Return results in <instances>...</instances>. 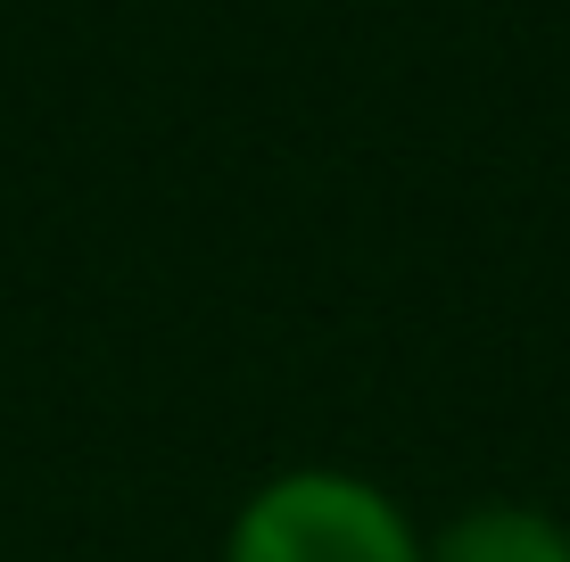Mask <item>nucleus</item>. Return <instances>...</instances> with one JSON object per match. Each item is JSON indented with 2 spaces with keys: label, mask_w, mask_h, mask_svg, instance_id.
Returning a JSON list of instances; mask_svg holds the SVG:
<instances>
[{
  "label": "nucleus",
  "mask_w": 570,
  "mask_h": 562,
  "mask_svg": "<svg viewBox=\"0 0 570 562\" xmlns=\"http://www.w3.org/2000/svg\"><path fill=\"white\" fill-rule=\"evenodd\" d=\"M224 562H422V538L389 489L364 472H282L232 513Z\"/></svg>",
  "instance_id": "nucleus-1"
},
{
  "label": "nucleus",
  "mask_w": 570,
  "mask_h": 562,
  "mask_svg": "<svg viewBox=\"0 0 570 562\" xmlns=\"http://www.w3.org/2000/svg\"><path fill=\"white\" fill-rule=\"evenodd\" d=\"M422 562H570V530L538 505H471L422 546Z\"/></svg>",
  "instance_id": "nucleus-2"
}]
</instances>
